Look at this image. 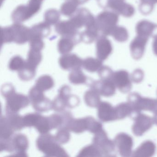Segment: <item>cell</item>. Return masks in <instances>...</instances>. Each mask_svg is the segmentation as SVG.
<instances>
[{"instance_id":"27","label":"cell","mask_w":157,"mask_h":157,"mask_svg":"<svg viewBox=\"0 0 157 157\" xmlns=\"http://www.w3.org/2000/svg\"><path fill=\"white\" fill-rule=\"evenodd\" d=\"M14 131L7 117L2 116L0 122V139L10 138L13 136Z\"/></svg>"},{"instance_id":"16","label":"cell","mask_w":157,"mask_h":157,"mask_svg":"<svg viewBox=\"0 0 157 157\" xmlns=\"http://www.w3.org/2000/svg\"><path fill=\"white\" fill-rule=\"evenodd\" d=\"M97 108L98 118L102 122H109L117 120L115 108L110 103L101 101Z\"/></svg>"},{"instance_id":"42","label":"cell","mask_w":157,"mask_h":157,"mask_svg":"<svg viewBox=\"0 0 157 157\" xmlns=\"http://www.w3.org/2000/svg\"><path fill=\"white\" fill-rule=\"evenodd\" d=\"M140 11L145 15L149 14L153 10L154 5L157 3V0H140Z\"/></svg>"},{"instance_id":"44","label":"cell","mask_w":157,"mask_h":157,"mask_svg":"<svg viewBox=\"0 0 157 157\" xmlns=\"http://www.w3.org/2000/svg\"><path fill=\"white\" fill-rule=\"evenodd\" d=\"M48 117L51 129L59 128L63 126V118L61 114H53Z\"/></svg>"},{"instance_id":"9","label":"cell","mask_w":157,"mask_h":157,"mask_svg":"<svg viewBox=\"0 0 157 157\" xmlns=\"http://www.w3.org/2000/svg\"><path fill=\"white\" fill-rule=\"evenodd\" d=\"M116 149L122 157H130L132 153L133 140L128 134L121 132L117 135L113 140Z\"/></svg>"},{"instance_id":"40","label":"cell","mask_w":157,"mask_h":157,"mask_svg":"<svg viewBox=\"0 0 157 157\" xmlns=\"http://www.w3.org/2000/svg\"><path fill=\"white\" fill-rule=\"evenodd\" d=\"M87 122V130L90 133L95 134L103 129V125L99 121L91 116L85 117Z\"/></svg>"},{"instance_id":"58","label":"cell","mask_w":157,"mask_h":157,"mask_svg":"<svg viewBox=\"0 0 157 157\" xmlns=\"http://www.w3.org/2000/svg\"></svg>"},{"instance_id":"8","label":"cell","mask_w":157,"mask_h":157,"mask_svg":"<svg viewBox=\"0 0 157 157\" xmlns=\"http://www.w3.org/2000/svg\"><path fill=\"white\" fill-rule=\"evenodd\" d=\"M132 118L134 121L132 126V132L136 136H142L154 124L153 118L141 113L136 114Z\"/></svg>"},{"instance_id":"15","label":"cell","mask_w":157,"mask_h":157,"mask_svg":"<svg viewBox=\"0 0 157 157\" xmlns=\"http://www.w3.org/2000/svg\"><path fill=\"white\" fill-rule=\"evenodd\" d=\"M149 38L138 35L130 43V50L131 56L136 60L140 59L144 55L146 45Z\"/></svg>"},{"instance_id":"37","label":"cell","mask_w":157,"mask_h":157,"mask_svg":"<svg viewBox=\"0 0 157 157\" xmlns=\"http://www.w3.org/2000/svg\"><path fill=\"white\" fill-rule=\"evenodd\" d=\"M42 59V55L41 51L30 48L28 52L27 59L25 60V62L29 65L36 68L38 65L41 63Z\"/></svg>"},{"instance_id":"3","label":"cell","mask_w":157,"mask_h":157,"mask_svg":"<svg viewBox=\"0 0 157 157\" xmlns=\"http://www.w3.org/2000/svg\"><path fill=\"white\" fill-rule=\"evenodd\" d=\"M119 20L118 13L115 12L105 11L98 14L96 18V24L99 31L103 35L111 36Z\"/></svg>"},{"instance_id":"34","label":"cell","mask_w":157,"mask_h":157,"mask_svg":"<svg viewBox=\"0 0 157 157\" xmlns=\"http://www.w3.org/2000/svg\"><path fill=\"white\" fill-rule=\"evenodd\" d=\"M88 78L81 69L71 71L69 75V80L73 84H86Z\"/></svg>"},{"instance_id":"23","label":"cell","mask_w":157,"mask_h":157,"mask_svg":"<svg viewBox=\"0 0 157 157\" xmlns=\"http://www.w3.org/2000/svg\"><path fill=\"white\" fill-rule=\"evenodd\" d=\"M117 120L124 119L127 117H130L131 118L136 114L135 113L132 105L128 102H122L115 107Z\"/></svg>"},{"instance_id":"49","label":"cell","mask_w":157,"mask_h":157,"mask_svg":"<svg viewBox=\"0 0 157 157\" xmlns=\"http://www.w3.org/2000/svg\"><path fill=\"white\" fill-rule=\"evenodd\" d=\"M113 71L107 66H103L98 71V75L101 79H112Z\"/></svg>"},{"instance_id":"35","label":"cell","mask_w":157,"mask_h":157,"mask_svg":"<svg viewBox=\"0 0 157 157\" xmlns=\"http://www.w3.org/2000/svg\"><path fill=\"white\" fill-rule=\"evenodd\" d=\"M34 127L41 134H46L51 130L48 117L40 114L35 124Z\"/></svg>"},{"instance_id":"20","label":"cell","mask_w":157,"mask_h":157,"mask_svg":"<svg viewBox=\"0 0 157 157\" xmlns=\"http://www.w3.org/2000/svg\"><path fill=\"white\" fill-rule=\"evenodd\" d=\"M156 146L153 141L147 140L141 143L132 153L133 157H151L155 154Z\"/></svg>"},{"instance_id":"46","label":"cell","mask_w":157,"mask_h":157,"mask_svg":"<svg viewBox=\"0 0 157 157\" xmlns=\"http://www.w3.org/2000/svg\"><path fill=\"white\" fill-rule=\"evenodd\" d=\"M0 150L1 152L5 151L11 153L15 151L12 137L7 139L0 140Z\"/></svg>"},{"instance_id":"25","label":"cell","mask_w":157,"mask_h":157,"mask_svg":"<svg viewBox=\"0 0 157 157\" xmlns=\"http://www.w3.org/2000/svg\"><path fill=\"white\" fill-rule=\"evenodd\" d=\"M76 38L62 36L59 41L58 49L62 55L69 54L73 49L74 45L77 44Z\"/></svg>"},{"instance_id":"32","label":"cell","mask_w":157,"mask_h":157,"mask_svg":"<svg viewBox=\"0 0 157 157\" xmlns=\"http://www.w3.org/2000/svg\"><path fill=\"white\" fill-rule=\"evenodd\" d=\"M53 78L48 75H43L39 77L36 82L35 86L43 91L48 90L54 87Z\"/></svg>"},{"instance_id":"7","label":"cell","mask_w":157,"mask_h":157,"mask_svg":"<svg viewBox=\"0 0 157 157\" xmlns=\"http://www.w3.org/2000/svg\"><path fill=\"white\" fill-rule=\"evenodd\" d=\"M86 84L105 97H111L116 93L117 88L112 79L95 81L89 78Z\"/></svg>"},{"instance_id":"54","label":"cell","mask_w":157,"mask_h":157,"mask_svg":"<svg viewBox=\"0 0 157 157\" xmlns=\"http://www.w3.org/2000/svg\"><path fill=\"white\" fill-rule=\"evenodd\" d=\"M80 103V99L76 95L71 94L67 102V106L69 108H72L78 105Z\"/></svg>"},{"instance_id":"57","label":"cell","mask_w":157,"mask_h":157,"mask_svg":"<svg viewBox=\"0 0 157 157\" xmlns=\"http://www.w3.org/2000/svg\"><path fill=\"white\" fill-rule=\"evenodd\" d=\"M152 118H153L154 124L157 125V113L154 114V116Z\"/></svg>"},{"instance_id":"50","label":"cell","mask_w":157,"mask_h":157,"mask_svg":"<svg viewBox=\"0 0 157 157\" xmlns=\"http://www.w3.org/2000/svg\"><path fill=\"white\" fill-rule=\"evenodd\" d=\"M15 92V89L14 86L10 83H7L2 85L1 89V93L2 96L5 99L14 94Z\"/></svg>"},{"instance_id":"52","label":"cell","mask_w":157,"mask_h":157,"mask_svg":"<svg viewBox=\"0 0 157 157\" xmlns=\"http://www.w3.org/2000/svg\"><path fill=\"white\" fill-rule=\"evenodd\" d=\"M71 89L70 87L68 85H64L59 90L58 96H59L60 98L65 101L67 105L68 100L71 95Z\"/></svg>"},{"instance_id":"56","label":"cell","mask_w":157,"mask_h":157,"mask_svg":"<svg viewBox=\"0 0 157 157\" xmlns=\"http://www.w3.org/2000/svg\"><path fill=\"white\" fill-rule=\"evenodd\" d=\"M75 2H76L78 5H81L88 1L89 0H73Z\"/></svg>"},{"instance_id":"4","label":"cell","mask_w":157,"mask_h":157,"mask_svg":"<svg viewBox=\"0 0 157 157\" xmlns=\"http://www.w3.org/2000/svg\"><path fill=\"white\" fill-rule=\"evenodd\" d=\"M128 101L131 104L136 113L141 111H148L157 113V99L141 96L139 94L133 92L128 97Z\"/></svg>"},{"instance_id":"2","label":"cell","mask_w":157,"mask_h":157,"mask_svg":"<svg viewBox=\"0 0 157 157\" xmlns=\"http://www.w3.org/2000/svg\"><path fill=\"white\" fill-rule=\"evenodd\" d=\"M36 147L48 157H69L66 151L56 140V137L49 133L41 134L36 140Z\"/></svg>"},{"instance_id":"30","label":"cell","mask_w":157,"mask_h":157,"mask_svg":"<svg viewBox=\"0 0 157 157\" xmlns=\"http://www.w3.org/2000/svg\"><path fill=\"white\" fill-rule=\"evenodd\" d=\"M36 68L26 63L18 71V76L21 80L28 81L33 78L36 74Z\"/></svg>"},{"instance_id":"26","label":"cell","mask_w":157,"mask_h":157,"mask_svg":"<svg viewBox=\"0 0 157 157\" xmlns=\"http://www.w3.org/2000/svg\"><path fill=\"white\" fill-rule=\"evenodd\" d=\"M70 131L76 134H80L87 130V122L85 117L72 118L67 126Z\"/></svg>"},{"instance_id":"10","label":"cell","mask_w":157,"mask_h":157,"mask_svg":"<svg viewBox=\"0 0 157 157\" xmlns=\"http://www.w3.org/2000/svg\"><path fill=\"white\" fill-rule=\"evenodd\" d=\"M6 100L5 113H18L22 108L27 107L30 102L29 97L16 92L6 98Z\"/></svg>"},{"instance_id":"41","label":"cell","mask_w":157,"mask_h":157,"mask_svg":"<svg viewBox=\"0 0 157 157\" xmlns=\"http://www.w3.org/2000/svg\"><path fill=\"white\" fill-rule=\"evenodd\" d=\"M56 140L59 144H64L67 143L70 139V131L67 128L61 127L58 128L56 134Z\"/></svg>"},{"instance_id":"53","label":"cell","mask_w":157,"mask_h":157,"mask_svg":"<svg viewBox=\"0 0 157 157\" xmlns=\"http://www.w3.org/2000/svg\"><path fill=\"white\" fill-rule=\"evenodd\" d=\"M144 72L140 69L135 70L130 75L131 80L136 83H139L141 82L144 79Z\"/></svg>"},{"instance_id":"11","label":"cell","mask_w":157,"mask_h":157,"mask_svg":"<svg viewBox=\"0 0 157 157\" xmlns=\"http://www.w3.org/2000/svg\"><path fill=\"white\" fill-rule=\"evenodd\" d=\"M112 80L116 88L122 93H127L132 89V80L129 73L127 71L121 70L113 71Z\"/></svg>"},{"instance_id":"29","label":"cell","mask_w":157,"mask_h":157,"mask_svg":"<svg viewBox=\"0 0 157 157\" xmlns=\"http://www.w3.org/2000/svg\"><path fill=\"white\" fill-rule=\"evenodd\" d=\"M100 94L93 89L87 91L84 96V100L88 106L97 107L101 102Z\"/></svg>"},{"instance_id":"38","label":"cell","mask_w":157,"mask_h":157,"mask_svg":"<svg viewBox=\"0 0 157 157\" xmlns=\"http://www.w3.org/2000/svg\"><path fill=\"white\" fill-rule=\"evenodd\" d=\"M111 36L118 42H125L128 39V34L127 30L123 26L117 25L112 32Z\"/></svg>"},{"instance_id":"13","label":"cell","mask_w":157,"mask_h":157,"mask_svg":"<svg viewBox=\"0 0 157 157\" xmlns=\"http://www.w3.org/2000/svg\"><path fill=\"white\" fill-rule=\"evenodd\" d=\"M59 66L62 69L67 71L81 69L83 60L76 54H67L60 57L59 60Z\"/></svg>"},{"instance_id":"14","label":"cell","mask_w":157,"mask_h":157,"mask_svg":"<svg viewBox=\"0 0 157 157\" xmlns=\"http://www.w3.org/2000/svg\"><path fill=\"white\" fill-rule=\"evenodd\" d=\"M106 36L102 35L96 41V56L102 61L108 58L113 50L112 43Z\"/></svg>"},{"instance_id":"47","label":"cell","mask_w":157,"mask_h":157,"mask_svg":"<svg viewBox=\"0 0 157 157\" xmlns=\"http://www.w3.org/2000/svg\"><path fill=\"white\" fill-rule=\"evenodd\" d=\"M40 114L38 113H31L25 115L23 117V122L25 127H34L35 124Z\"/></svg>"},{"instance_id":"48","label":"cell","mask_w":157,"mask_h":157,"mask_svg":"<svg viewBox=\"0 0 157 157\" xmlns=\"http://www.w3.org/2000/svg\"><path fill=\"white\" fill-rule=\"evenodd\" d=\"M67 106L66 101L57 96L52 101V109L56 112H61L64 111Z\"/></svg>"},{"instance_id":"36","label":"cell","mask_w":157,"mask_h":157,"mask_svg":"<svg viewBox=\"0 0 157 157\" xmlns=\"http://www.w3.org/2000/svg\"><path fill=\"white\" fill-rule=\"evenodd\" d=\"M78 5L73 0H68L61 5L60 12L66 16H72L78 11Z\"/></svg>"},{"instance_id":"21","label":"cell","mask_w":157,"mask_h":157,"mask_svg":"<svg viewBox=\"0 0 157 157\" xmlns=\"http://www.w3.org/2000/svg\"><path fill=\"white\" fill-rule=\"evenodd\" d=\"M50 25L44 22L35 25L30 28V40L36 38L43 39L50 34Z\"/></svg>"},{"instance_id":"24","label":"cell","mask_w":157,"mask_h":157,"mask_svg":"<svg viewBox=\"0 0 157 157\" xmlns=\"http://www.w3.org/2000/svg\"><path fill=\"white\" fill-rule=\"evenodd\" d=\"M11 18L14 23H21L31 18L26 5L17 7L13 12Z\"/></svg>"},{"instance_id":"17","label":"cell","mask_w":157,"mask_h":157,"mask_svg":"<svg viewBox=\"0 0 157 157\" xmlns=\"http://www.w3.org/2000/svg\"><path fill=\"white\" fill-rule=\"evenodd\" d=\"M136 32L138 35L149 38L157 36V25L147 21H140L137 24Z\"/></svg>"},{"instance_id":"31","label":"cell","mask_w":157,"mask_h":157,"mask_svg":"<svg viewBox=\"0 0 157 157\" xmlns=\"http://www.w3.org/2000/svg\"><path fill=\"white\" fill-rule=\"evenodd\" d=\"M102 66V61L98 58L88 57L83 60L82 67L89 72H98Z\"/></svg>"},{"instance_id":"55","label":"cell","mask_w":157,"mask_h":157,"mask_svg":"<svg viewBox=\"0 0 157 157\" xmlns=\"http://www.w3.org/2000/svg\"><path fill=\"white\" fill-rule=\"evenodd\" d=\"M152 48L154 54L157 56V36L154 37L152 43Z\"/></svg>"},{"instance_id":"6","label":"cell","mask_w":157,"mask_h":157,"mask_svg":"<svg viewBox=\"0 0 157 157\" xmlns=\"http://www.w3.org/2000/svg\"><path fill=\"white\" fill-rule=\"evenodd\" d=\"M93 143L101 150L103 156H115L114 154L116 150V147L114 142L108 138L107 133L103 129L94 134Z\"/></svg>"},{"instance_id":"28","label":"cell","mask_w":157,"mask_h":157,"mask_svg":"<svg viewBox=\"0 0 157 157\" xmlns=\"http://www.w3.org/2000/svg\"><path fill=\"white\" fill-rule=\"evenodd\" d=\"M6 117L14 131H20L25 127L24 124L23 117L18 113L6 112Z\"/></svg>"},{"instance_id":"12","label":"cell","mask_w":157,"mask_h":157,"mask_svg":"<svg viewBox=\"0 0 157 157\" xmlns=\"http://www.w3.org/2000/svg\"><path fill=\"white\" fill-rule=\"evenodd\" d=\"M106 6L113 11L125 17L129 18L135 13L133 6L125 2V0H106Z\"/></svg>"},{"instance_id":"18","label":"cell","mask_w":157,"mask_h":157,"mask_svg":"<svg viewBox=\"0 0 157 157\" xmlns=\"http://www.w3.org/2000/svg\"><path fill=\"white\" fill-rule=\"evenodd\" d=\"M56 32L61 36L76 38L78 29L74 26L70 20L59 22L55 25Z\"/></svg>"},{"instance_id":"22","label":"cell","mask_w":157,"mask_h":157,"mask_svg":"<svg viewBox=\"0 0 157 157\" xmlns=\"http://www.w3.org/2000/svg\"><path fill=\"white\" fill-rule=\"evenodd\" d=\"M99 30L97 24L86 27L84 31L81 33L79 36L80 41L86 43L91 44L99 37Z\"/></svg>"},{"instance_id":"19","label":"cell","mask_w":157,"mask_h":157,"mask_svg":"<svg viewBox=\"0 0 157 157\" xmlns=\"http://www.w3.org/2000/svg\"><path fill=\"white\" fill-rule=\"evenodd\" d=\"M12 140L16 153L12 156H28L25 152L29 147V141L26 136L19 133L12 136Z\"/></svg>"},{"instance_id":"1","label":"cell","mask_w":157,"mask_h":157,"mask_svg":"<svg viewBox=\"0 0 157 157\" xmlns=\"http://www.w3.org/2000/svg\"><path fill=\"white\" fill-rule=\"evenodd\" d=\"M2 44L14 42L23 44L30 39V28L21 23H14L10 26L1 27Z\"/></svg>"},{"instance_id":"43","label":"cell","mask_w":157,"mask_h":157,"mask_svg":"<svg viewBox=\"0 0 157 157\" xmlns=\"http://www.w3.org/2000/svg\"><path fill=\"white\" fill-rule=\"evenodd\" d=\"M25 63V60L19 56H16L12 58L9 64V68L12 71H16L21 69Z\"/></svg>"},{"instance_id":"51","label":"cell","mask_w":157,"mask_h":157,"mask_svg":"<svg viewBox=\"0 0 157 157\" xmlns=\"http://www.w3.org/2000/svg\"><path fill=\"white\" fill-rule=\"evenodd\" d=\"M29 42L30 48L33 50L41 51L44 46L43 39L41 38H32Z\"/></svg>"},{"instance_id":"5","label":"cell","mask_w":157,"mask_h":157,"mask_svg":"<svg viewBox=\"0 0 157 157\" xmlns=\"http://www.w3.org/2000/svg\"><path fill=\"white\" fill-rule=\"evenodd\" d=\"M28 97L36 111L40 113L48 112L52 109V101L45 96L44 91L35 86L29 91Z\"/></svg>"},{"instance_id":"39","label":"cell","mask_w":157,"mask_h":157,"mask_svg":"<svg viewBox=\"0 0 157 157\" xmlns=\"http://www.w3.org/2000/svg\"><path fill=\"white\" fill-rule=\"evenodd\" d=\"M44 22L48 25H56L59 22L60 13L55 9H50L46 12L44 14Z\"/></svg>"},{"instance_id":"33","label":"cell","mask_w":157,"mask_h":157,"mask_svg":"<svg viewBox=\"0 0 157 157\" xmlns=\"http://www.w3.org/2000/svg\"><path fill=\"white\" fill-rule=\"evenodd\" d=\"M78 157H101L102 153L101 150L95 144H91L82 149L77 155Z\"/></svg>"},{"instance_id":"45","label":"cell","mask_w":157,"mask_h":157,"mask_svg":"<svg viewBox=\"0 0 157 157\" xmlns=\"http://www.w3.org/2000/svg\"><path fill=\"white\" fill-rule=\"evenodd\" d=\"M44 1V0H29L26 6L31 17L39 12Z\"/></svg>"}]
</instances>
